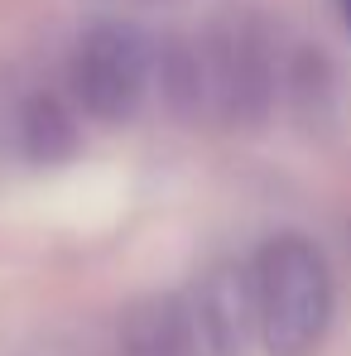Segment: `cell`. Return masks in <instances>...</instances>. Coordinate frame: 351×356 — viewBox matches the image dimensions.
<instances>
[{"instance_id":"6da1fadb","label":"cell","mask_w":351,"mask_h":356,"mask_svg":"<svg viewBox=\"0 0 351 356\" xmlns=\"http://www.w3.org/2000/svg\"><path fill=\"white\" fill-rule=\"evenodd\" d=\"M250 323L270 356H313L332 323V275L313 241L275 236L250 265Z\"/></svg>"},{"instance_id":"7a4b0ae2","label":"cell","mask_w":351,"mask_h":356,"mask_svg":"<svg viewBox=\"0 0 351 356\" xmlns=\"http://www.w3.org/2000/svg\"><path fill=\"white\" fill-rule=\"evenodd\" d=\"M154 77V49L135 24H97L77 39L72 63H67V82L77 106L92 120H130L140 111L145 92Z\"/></svg>"},{"instance_id":"3957f363","label":"cell","mask_w":351,"mask_h":356,"mask_svg":"<svg viewBox=\"0 0 351 356\" xmlns=\"http://www.w3.org/2000/svg\"><path fill=\"white\" fill-rule=\"evenodd\" d=\"M120 356H193V323L174 298H159L125 323Z\"/></svg>"},{"instance_id":"277c9868","label":"cell","mask_w":351,"mask_h":356,"mask_svg":"<svg viewBox=\"0 0 351 356\" xmlns=\"http://www.w3.org/2000/svg\"><path fill=\"white\" fill-rule=\"evenodd\" d=\"M24 140H29V154L34 159H54V154L67 149L72 125H67V116H63L54 102H34L29 116H24Z\"/></svg>"},{"instance_id":"5b68a950","label":"cell","mask_w":351,"mask_h":356,"mask_svg":"<svg viewBox=\"0 0 351 356\" xmlns=\"http://www.w3.org/2000/svg\"><path fill=\"white\" fill-rule=\"evenodd\" d=\"M342 15H347V24H351V0H342Z\"/></svg>"}]
</instances>
